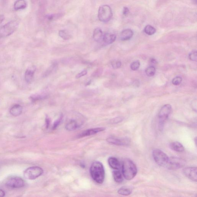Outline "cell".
<instances>
[{"label": "cell", "mask_w": 197, "mask_h": 197, "mask_svg": "<svg viewBox=\"0 0 197 197\" xmlns=\"http://www.w3.org/2000/svg\"><path fill=\"white\" fill-rule=\"evenodd\" d=\"M92 178L96 182L102 184L104 182L105 173L103 164L100 162H95L92 164L90 169Z\"/></svg>", "instance_id": "1"}, {"label": "cell", "mask_w": 197, "mask_h": 197, "mask_svg": "<svg viewBox=\"0 0 197 197\" xmlns=\"http://www.w3.org/2000/svg\"><path fill=\"white\" fill-rule=\"evenodd\" d=\"M137 173V167L133 161L128 158L124 160L122 166V174L125 179L131 180L135 177Z\"/></svg>", "instance_id": "2"}, {"label": "cell", "mask_w": 197, "mask_h": 197, "mask_svg": "<svg viewBox=\"0 0 197 197\" xmlns=\"http://www.w3.org/2000/svg\"><path fill=\"white\" fill-rule=\"evenodd\" d=\"M19 26L17 20H12L0 28V38H5L11 35L17 29Z\"/></svg>", "instance_id": "3"}, {"label": "cell", "mask_w": 197, "mask_h": 197, "mask_svg": "<svg viewBox=\"0 0 197 197\" xmlns=\"http://www.w3.org/2000/svg\"><path fill=\"white\" fill-rule=\"evenodd\" d=\"M172 111L171 106L169 104H167L164 105L161 108L158 114L159 118V128L160 131L163 130L165 122Z\"/></svg>", "instance_id": "4"}, {"label": "cell", "mask_w": 197, "mask_h": 197, "mask_svg": "<svg viewBox=\"0 0 197 197\" xmlns=\"http://www.w3.org/2000/svg\"><path fill=\"white\" fill-rule=\"evenodd\" d=\"M152 155L154 161L160 166H165L168 162L169 158L162 150L155 149L153 150Z\"/></svg>", "instance_id": "5"}, {"label": "cell", "mask_w": 197, "mask_h": 197, "mask_svg": "<svg viewBox=\"0 0 197 197\" xmlns=\"http://www.w3.org/2000/svg\"><path fill=\"white\" fill-rule=\"evenodd\" d=\"M112 16V11L109 6L104 5L100 7L98 14L100 21L103 23H107L111 20Z\"/></svg>", "instance_id": "6"}, {"label": "cell", "mask_w": 197, "mask_h": 197, "mask_svg": "<svg viewBox=\"0 0 197 197\" xmlns=\"http://www.w3.org/2000/svg\"><path fill=\"white\" fill-rule=\"evenodd\" d=\"M43 173V170L38 166H32L28 168L24 173V177L29 180H34L38 178Z\"/></svg>", "instance_id": "7"}, {"label": "cell", "mask_w": 197, "mask_h": 197, "mask_svg": "<svg viewBox=\"0 0 197 197\" xmlns=\"http://www.w3.org/2000/svg\"><path fill=\"white\" fill-rule=\"evenodd\" d=\"M185 161L181 158L177 157H171L169 158L167 166L170 169H177L182 168L185 165Z\"/></svg>", "instance_id": "8"}, {"label": "cell", "mask_w": 197, "mask_h": 197, "mask_svg": "<svg viewBox=\"0 0 197 197\" xmlns=\"http://www.w3.org/2000/svg\"><path fill=\"white\" fill-rule=\"evenodd\" d=\"M5 185L8 188L10 189L21 188L24 186V181L20 177H13L7 181Z\"/></svg>", "instance_id": "9"}, {"label": "cell", "mask_w": 197, "mask_h": 197, "mask_svg": "<svg viewBox=\"0 0 197 197\" xmlns=\"http://www.w3.org/2000/svg\"><path fill=\"white\" fill-rule=\"evenodd\" d=\"M184 175L192 181L197 182V168L195 167L186 168L183 170Z\"/></svg>", "instance_id": "10"}, {"label": "cell", "mask_w": 197, "mask_h": 197, "mask_svg": "<svg viewBox=\"0 0 197 197\" xmlns=\"http://www.w3.org/2000/svg\"><path fill=\"white\" fill-rule=\"evenodd\" d=\"M107 141L110 144L119 146L128 145L129 142L126 139H119L115 137L108 138Z\"/></svg>", "instance_id": "11"}, {"label": "cell", "mask_w": 197, "mask_h": 197, "mask_svg": "<svg viewBox=\"0 0 197 197\" xmlns=\"http://www.w3.org/2000/svg\"><path fill=\"white\" fill-rule=\"evenodd\" d=\"M105 129L103 128H96L87 129L80 134L79 135H78V137H86V136L93 135L99 132L103 131Z\"/></svg>", "instance_id": "12"}, {"label": "cell", "mask_w": 197, "mask_h": 197, "mask_svg": "<svg viewBox=\"0 0 197 197\" xmlns=\"http://www.w3.org/2000/svg\"><path fill=\"white\" fill-rule=\"evenodd\" d=\"M108 162L109 166L115 170H119L120 168V163L118 159L114 157L109 158Z\"/></svg>", "instance_id": "13"}, {"label": "cell", "mask_w": 197, "mask_h": 197, "mask_svg": "<svg viewBox=\"0 0 197 197\" xmlns=\"http://www.w3.org/2000/svg\"><path fill=\"white\" fill-rule=\"evenodd\" d=\"M134 34L133 32L130 29H126L122 31L120 35L121 40L125 41L130 40L133 37Z\"/></svg>", "instance_id": "14"}, {"label": "cell", "mask_w": 197, "mask_h": 197, "mask_svg": "<svg viewBox=\"0 0 197 197\" xmlns=\"http://www.w3.org/2000/svg\"><path fill=\"white\" fill-rule=\"evenodd\" d=\"M103 39L105 43L111 45L115 41L116 36L114 34L106 33L103 35Z\"/></svg>", "instance_id": "15"}, {"label": "cell", "mask_w": 197, "mask_h": 197, "mask_svg": "<svg viewBox=\"0 0 197 197\" xmlns=\"http://www.w3.org/2000/svg\"><path fill=\"white\" fill-rule=\"evenodd\" d=\"M23 110V108L21 106L16 104L11 108L10 110V112L13 116H17L22 114Z\"/></svg>", "instance_id": "16"}, {"label": "cell", "mask_w": 197, "mask_h": 197, "mask_svg": "<svg viewBox=\"0 0 197 197\" xmlns=\"http://www.w3.org/2000/svg\"><path fill=\"white\" fill-rule=\"evenodd\" d=\"M35 69H28L26 70L25 74V79L27 83H30L32 82L33 79Z\"/></svg>", "instance_id": "17"}, {"label": "cell", "mask_w": 197, "mask_h": 197, "mask_svg": "<svg viewBox=\"0 0 197 197\" xmlns=\"http://www.w3.org/2000/svg\"><path fill=\"white\" fill-rule=\"evenodd\" d=\"M170 148L173 151L177 152H182L184 151V147L181 143L175 141L171 143Z\"/></svg>", "instance_id": "18"}, {"label": "cell", "mask_w": 197, "mask_h": 197, "mask_svg": "<svg viewBox=\"0 0 197 197\" xmlns=\"http://www.w3.org/2000/svg\"><path fill=\"white\" fill-rule=\"evenodd\" d=\"M27 6V4L25 0H17L14 5V9L16 11L25 9Z\"/></svg>", "instance_id": "19"}, {"label": "cell", "mask_w": 197, "mask_h": 197, "mask_svg": "<svg viewBox=\"0 0 197 197\" xmlns=\"http://www.w3.org/2000/svg\"><path fill=\"white\" fill-rule=\"evenodd\" d=\"M94 39L96 42H99L103 38V33L101 29L100 28L95 29L93 32Z\"/></svg>", "instance_id": "20"}, {"label": "cell", "mask_w": 197, "mask_h": 197, "mask_svg": "<svg viewBox=\"0 0 197 197\" xmlns=\"http://www.w3.org/2000/svg\"><path fill=\"white\" fill-rule=\"evenodd\" d=\"M79 126L78 122L75 120H70L66 125V129L70 131H73L78 128Z\"/></svg>", "instance_id": "21"}, {"label": "cell", "mask_w": 197, "mask_h": 197, "mask_svg": "<svg viewBox=\"0 0 197 197\" xmlns=\"http://www.w3.org/2000/svg\"><path fill=\"white\" fill-rule=\"evenodd\" d=\"M113 177L114 180L117 183H120L123 180V176L119 170H115L113 171Z\"/></svg>", "instance_id": "22"}, {"label": "cell", "mask_w": 197, "mask_h": 197, "mask_svg": "<svg viewBox=\"0 0 197 197\" xmlns=\"http://www.w3.org/2000/svg\"><path fill=\"white\" fill-rule=\"evenodd\" d=\"M132 192L131 189L126 186L121 187L118 191V193L119 195L125 196L131 195Z\"/></svg>", "instance_id": "23"}, {"label": "cell", "mask_w": 197, "mask_h": 197, "mask_svg": "<svg viewBox=\"0 0 197 197\" xmlns=\"http://www.w3.org/2000/svg\"><path fill=\"white\" fill-rule=\"evenodd\" d=\"M59 34L60 38L65 40L70 39L72 38L71 35L66 30H60L59 31Z\"/></svg>", "instance_id": "24"}, {"label": "cell", "mask_w": 197, "mask_h": 197, "mask_svg": "<svg viewBox=\"0 0 197 197\" xmlns=\"http://www.w3.org/2000/svg\"><path fill=\"white\" fill-rule=\"evenodd\" d=\"M144 32L147 35H153L156 32V29L152 26L148 25L144 28Z\"/></svg>", "instance_id": "25"}, {"label": "cell", "mask_w": 197, "mask_h": 197, "mask_svg": "<svg viewBox=\"0 0 197 197\" xmlns=\"http://www.w3.org/2000/svg\"><path fill=\"white\" fill-rule=\"evenodd\" d=\"M156 69L154 66H150L146 69L145 72L147 76L148 77L153 76L155 73Z\"/></svg>", "instance_id": "26"}, {"label": "cell", "mask_w": 197, "mask_h": 197, "mask_svg": "<svg viewBox=\"0 0 197 197\" xmlns=\"http://www.w3.org/2000/svg\"><path fill=\"white\" fill-rule=\"evenodd\" d=\"M63 15L62 14L48 15L46 16V19L49 20V21H52V20H55V19H57L59 18L60 17V16H63Z\"/></svg>", "instance_id": "27"}, {"label": "cell", "mask_w": 197, "mask_h": 197, "mask_svg": "<svg viewBox=\"0 0 197 197\" xmlns=\"http://www.w3.org/2000/svg\"><path fill=\"white\" fill-rule=\"evenodd\" d=\"M140 66V62L139 60L133 62L131 65L130 67L133 71H135L139 68Z\"/></svg>", "instance_id": "28"}, {"label": "cell", "mask_w": 197, "mask_h": 197, "mask_svg": "<svg viewBox=\"0 0 197 197\" xmlns=\"http://www.w3.org/2000/svg\"><path fill=\"white\" fill-rule=\"evenodd\" d=\"M111 64L113 68L117 69L120 68L122 65V63L119 60H114L111 62Z\"/></svg>", "instance_id": "29"}, {"label": "cell", "mask_w": 197, "mask_h": 197, "mask_svg": "<svg viewBox=\"0 0 197 197\" xmlns=\"http://www.w3.org/2000/svg\"><path fill=\"white\" fill-rule=\"evenodd\" d=\"M57 67V65L56 64H53L48 69L47 71L45 72V76H48L51 73L53 72L55 70V69H56V67Z\"/></svg>", "instance_id": "30"}, {"label": "cell", "mask_w": 197, "mask_h": 197, "mask_svg": "<svg viewBox=\"0 0 197 197\" xmlns=\"http://www.w3.org/2000/svg\"><path fill=\"white\" fill-rule=\"evenodd\" d=\"M182 78L180 76H177L173 78L172 80V83L175 86H178L181 83Z\"/></svg>", "instance_id": "31"}, {"label": "cell", "mask_w": 197, "mask_h": 197, "mask_svg": "<svg viewBox=\"0 0 197 197\" xmlns=\"http://www.w3.org/2000/svg\"><path fill=\"white\" fill-rule=\"evenodd\" d=\"M197 51H195L191 52L189 56L190 60L193 61H197Z\"/></svg>", "instance_id": "32"}, {"label": "cell", "mask_w": 197, "mask_h": 197, "mask_svg": "<svg viewBox=\"0 0 197 197\" xmlns=\"http://www.w3.org/2000/svg\"><path fill=\"white\" fill-rule=\"evenodd\" d=\"M46 97V96H42V95H35V96L31 97V98L32 101L35 102L37 101V100H42V99L45 98Z\"/></svg>", "instance_id": "33"}, {"label": "cell", "mask_w": 197, "mask_h": 197, "mask_svg": "<svg viewBox=\"0 0 197 197\" xmlns=\"http://www.w3.org/2000/svg\"><path fill=\"white\" fill-rule=\"evenodd\" d=\"M63 115H61V116H60V118H59L57 121H55L53 127H52V128H53V129H56V128L58 126L60 125L62 119H63Z\"/></svg>", "instance_id": "34"}, {"label": "cell", "mask_w": 197, "mask_h": 197, "mask_svg": "<svg viewBox=\"0 0 197 197\" xmlns=\"http://www.w3.org/2000/svg\"><path fill=\"white\" fill-rule=\"evenodd\" d=\"M123 118H122V117H117V118L112 119L111 122L114 124L118 123L121 122V121L123 120Z\"/></svg>", "instance_id": "35"}, {"label": "cell", "mask_w": 197, "mask_h": 197, "mask_svg": "<svg viewBox=\"0 0 197 197\" xmlns=\"http://www.w3.org/2000/svg\"><path fill=\"white\" fill-rule=\"evenodd\" d=\"M87 71L86 70H84L83 71H81V72L78 73L76 75L75 78H81V77H83L85 76V75H86L87 74Z\"/></svg>", "instance_id": "36"}, {"label": "cell", "mask_w": 197, "mask_h": 197, "mask_svg": "<svg viewBox=\"0 0 197 197\" xmlns=\"http://www.w3.org/2000/svg\"><path fill=\"white\" fill-rule=\"evenodd\" d=\"M129 12V10L127 7H124L123 11V14L125 16L127 15Z\"/></svg>", "instance_id": "37"}, {"label": "cell", "mask_w": 197, "mask_h": 197, "mask_svg": "<svg viewBox=\"0 0 197 197\" xmlns=\"http://www.w3.org/2000/svg\"><path fill=\"white\" fill-rule=\"evenodd\" d=\"M5 19V17L4 15L0 14V24L2 23Z\"/></svg>", "instance_id": "38"}, {"label": "cell", "mask_w": 197, "mask_h": 197, "mask_svg": "<svg viewBox=\"0 0 197 197\" xmlns=\"http://www.w3.org/2000/svg\"><path fill=\"white\" fill-rule=\"evenodd\" d=\"M45 122H46V125L47 128L49 127V125H50V120L48 118H46L45 119Z\"/></svg>", "instance_id": "39"}, {"label": "cell", "mask_w": 197, "mask_h": 197, "mask_svg": "<svg viewBox=\"0 0 197 197\" xmlns=\"http://www.w3.org/2000/svg\"><path fill=\"white\" fill-rule=\"evenodd\" d=\"M5 193L2 190L0 189V197L5 196Z\"/></svg>", "instance_id": "40"}, {"label": "cell", "mask_w": 197, "mask_h": 197, "mask_svg": "<svg viewBox=\"0 0 197 197\" xmlns=\"http://www.w3.org/2000/svg\"><path fill=\"white\" fill-rule=\"evenodd\" d=\"M151 63H152V64H155L156 63V60H154V59H151V60H150Z\"/></svg>", "instance_id": "41"}]
</instances>
